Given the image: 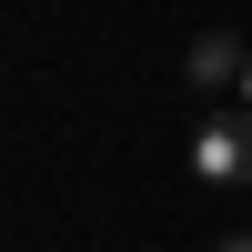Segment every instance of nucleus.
I'll return each instance as SVG.
<instances>
[{
  "instance_id": "obj_4",
  "label": "nucleus",
  "mask_w": 252,
  "mask_h": 252,
  "mask_svg": "<svg viewBox=\"0 0 252 252\" xmlns=\"http://www.w3.org/2000/svg\"><path fill=\"white\" fill-rule=\"evenodd\" d=\"M222 252H252V232H232V242H222Z\"/></svg>"
},
{
  "instance_id": "obj_2",
  "label": "nucleus",
  "mask_w": 252,
  "mask_h": 252,
  "mask_svg": "<svg viewBox=\"0 0 252 252\" xmlns=\"http://www.w3.org/2000/svg\"><path fill=\"white\" fill-rule=\"evenodd\" d=\"M242 61H252V40H232V31H202L192 51H182V71H192L202 91H232V81H242Z\"/></svg>"
},
{
  "instance_id": "obj_1",
  "label": "nucleus",
  "mask_w": 252,
  "mask_h": 252,
  "mask_svg": "<svg viewBox=\"0 0 252 252\" xmlns=\"http://www.w3.org/2000/svg\"><path fill=\"white\" fill-rule=\"evenodd\" d=\"M192 182L202 192H252V111H212L192 131Z\"/></svg>"
},
{
  "instance_id": "obj_3",
  "label": "nucleus",
  "mask_w": 252,
  "mask_h": 252,
  "mask_svg": "<svg viewBox=\"0 0 252 252\" xmlns=\"http://www.w3.org/2000/svg\"><path fill=\"white\" fill-rule=\"evenodd\" d=\"M232 91H242V111H252V61H242V81H232Z\"/></svg>"
}]
</instances>
